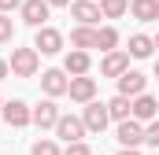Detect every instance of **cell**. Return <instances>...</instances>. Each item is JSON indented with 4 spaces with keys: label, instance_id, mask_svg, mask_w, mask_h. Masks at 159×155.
Segmentation results:
<instances>
[{
    "label": "cell",
    "instance_id": "1",
    "mask_svg": "<svg viewBox=\"0 0 159 155\" xmlns=\"http://www.w3.org/2000/svg\"><path fill=\"white\" fill-rule=\"evenodd\" d=\"M7 67H11V74H15V78H34V74H37V67H41L37 48H15L11 59H7Z\"/></svg>",
    "mask_w": 159,
    "mask_h": 155
},
{
    "label": "cell",
    "instance_id": "2",
    "mask_svg": "<svg viewBox=\"0 0 159 155\" xmlns=\"http://www.w3.org/2000/svg\"><path fill=\"white\" fill-rule=\"evenodd\" d=\"M81 122H85V129H89V133H104V129H107V122H111L107 104L89 100V104H85V115H81Z\"/></svg>",
    "mask_w": 159,
    "mask_h": 155
},
{
    "label": "cell",
    "instance_id": "3",
    "mask_svg": "<svg viewBox=\"0 0 159 155\" xmlns=\"http://www.w3.org/2000/svg\"><path fill=\"white\" fill-rule=\"evenodd\" d=\"M115 137H119V144H122V148H137V144H144V126H141L137 118L129 115V118H122V122H119Z\"/></svg>",
    "mask_w": 159,
    "mask_h": 155
},
{
    "label": "cell",
    "instance_id": "4",
    "mask_svg": "<svg viewBox=\"0 0 159 155\" xmlns=\"http://www.w3.org/2000/svg\"><path fill=\"white\" fill-rule=\"evenodd\" d=\"M34 48H37L41 55H56V52L63 48V33H59V30H52V26H37Z\"/></svg>",
    "mask_w": 159,
    "mask_h": 155
},
{
    "label": "cell",
    "instance_id": "5",
    "mask_svg": "<svg viewBox=\"0 0 159 155\" xmlns=\"http://www.w3.org/2000/svg\"><path fill=\"white\" fill-rule=\"evenodd\" d=\"M48 7H52L48 0H22V7H19V11H22V22L34 26V30L44 26V22H48Z\"/></svg>",
    "mask_w": 159,
    "mask_h": 155
},
{
    "label": "cell",
    "instance_id": "6",
    "mask_svg": "<svg viewBox=\"0 0 159 155\" xmlns=\"http://www.w3.org/2000/svg\"><path fill=\"white\" fill-rule=\"evenodd\" d=\"M0 115H4V122H7V126H15V129H22V126H30V122H34V111H30L22 100L4 104V107H0Z\"/></svg>",
    "mask_w": 159,
    "mask_h": 155
},
{
    "label": "cell",
    "instance_id": "7",
    "mask_svg": "<svg viewBox=\"0 0 159 155\" xmlns=\"http://www.w3.org/2000/svg\"><path fill=\"white\" fill-rule=\"evenodd\" d=\"M56 137H63L67 144H74V140L85 137V122L74 118V115H59V122H56Z\"/></svg>",
    "mask_w": 159,
    "mask_h": 155
},
{
    "label": "cell",
    "instance_id": "8",
    "mask_svg": "<svg viewBox=\"0 0 159 155\" xmlns=\"http://www.w3.org/2000/svg\"><path fill=\"white\" fill-rule=\"evenodd\" d=\"M67 92H70V100H78V104H89L93 96H96V81L85 74H74L70 78V85H67Z\"/></svg>",
    "mask_w": 159,
    "mask_h": 155
},
{
    "label": "cell",
    "instance_id": "9",
    "mask_svg": "<svg viewBox=\"0 0 159 155\" xmlns=\"http://www.w3.org/2000/svg\"><path fill=\"white\" fill-rule=\"evenodd\" d=\"M70 15L78 19L81 26H93V22H100V19H104L100 4H93V0H74V4H70Z\"/></svg>",
    "mask_w": 159,
    "mask_h": 155
},
{
    "label": "cell",
    "instance_id": "10",
    "mask_svg": "<svg viewBox=\"0 0 159 155\" xmlns=\"http://www.w3.org/2000/svg\"><path fill=\"white\" fill-rule=\"evenodd\" d=\"M144 81H148V78L141 74V70H122V74H119V92L133 100V96L144 92Z\"/></svg>",
    "mask_w": 159,
    "mask_h": 155
},
{
    "label": "cell",
    "instance_id": "11",
    "mask_svg": "<svg viewBox=\"0 0 159 155\" xmlns=\"http://www.w3.org/2000/svg\"><path fill=\"white\" fill-rule=\"evenodd\" d=\"M129 115L137 118V122H152L159 115V104L148 96V92H141V96H133V107H129Z\"/></svg>",
    "mask_w": 159,
    "mask_h": 155
},
{
    "label": "cell",
    "instance_id": "12",
    "mask_svg": "<svg viewBox=\"0 0 159 155\" xmlns=\"http://www.w3.org/2000/svg\"><path fill=\"white\" fill-rule=\"evenodd\" d=\"M122 70H129V52H107L104 63H100V74L104 78H119Z\"/></svg>",
    "mask_w": 159,
    "mask_h": 155
},
{
    "label": "cell",
    "instance_id": "13",
    "mask_svg": "<svg viewBox=\"0 0 159 155\" xmlns=\"http://www.w3.org/2000/svg\"><path fill=\"white\" fill-rule=\"evenodd\" d=\"M67 85H70V81H67V70H44V74H41V89H44L48 96H63Z\"/></svg>",
    "mask_w": 159,
    "mask_h": 155
},
{
    "label": "cell",
    "instance_id": "14",
    "mask_svg": "<svg viewBox=\"0 0 159 155\" xmlns=\"http://www.w3.org/2000/svg\"><path fill=\"white\" fill-rule=\"evenodd\" d=\"M34 122H37L41 129H56V122H59V107L52 104V100H44L34 107Z\"/></svg>",
    "mask_w": 159,
    "mask_h": 155
},
{
    "label": "cell",
    "instance_id": "15",
    "mask_svg": "<svg viewBox=\"0 0 159 155\" xmlns=\"http://www.w3.org/2000/svg\"><path fill=\"white\" fill-rule=\"evenodd\" d=\"M129 11L137 22H156L159 19V0H129Z\"/></svg>",
    "mask_w": 159,
    "mask_h": 155
},
{
    "label": "cell",
    "instance_id": "16",
    "mask_svg": "<svg viewBox=\"0 0 159 155\" xmlns=\"http://www.w3.org/2000/svg\"><path fill=\"white\" fill-rule=\"evenodd\" d=\"M63 70L74 78V74H89V52L85 48H74V52H67V59H63Z\"/></svg>",
    "mask_w": 159,
    "mask_h": 155
},
{
    "label": "cell",
    "instance_id": "17",
    "mask_svg": "<svg viewBox=\"0 0 159 155\" xmlns=\"http://www.w3.org/2000/svg\"><path fill=\"white\" fill-rule=\"evenodd\" d=\"M152 48H156V37H144V33H133L129 37V55L133 59H148Z\"/></svg>",
    "mask_w": 159,
    "mask_h": 155
},
{
    "label": "cell",
    "instance_id": "18",
    "mask_svg": "<svg viewBox=\"0 0 159 155\" xmlns=\"http://www.w3.org/2000/svg\"><path fill=\"white\" fill-rule=\"evenodd\" d=\"M70 44H74V48H96V30L78 22V26L70 30Z\"/></svg>",
    "mask_w": 159,
    "mask_h": 155
},
{
    "label": "cell",
    "instance_id": "19",
    "mask_svg": "<svg viewBox=\"0 0 159 155\" xmlns=\"http://www.w3.org/2000/svg\"><path fill=\"white\" fill-rule=\"evenodd\" d=\"M115 44H119V30L115 26H100L96 30V48L100 52H115Z\"/></svg>",
    "mask_w": 159,
    "mask_h": 155
},
{
    "label": "cell",
    "instance_id": "20",
    "mask_svg": "<svg viewBox=\"0 0 159 155\" xmlns=\"http://www.w3.org/2000/svg\"><path fill=\"white\" fill-rule=\"evenodd\" d=\"M129 107H133V100H129V96H115V100H107V111H111V118H115V122H122V118H129Z\"/></svg>",
    "mask_w": 159,
    "mask_h": 155
},
{
    "label": "cell",
    "instance_id": "21",
    "mask_svg": "<svg viewBox=\"0 0 159 155\" xmlns=\"http://www.w3.org/2000/svg\"><path fill=\"white\" fill-rule=\"evenodd\" d=\"M100 11H104V19H119L129 11V0H100Z\"/></svg>",
    "mask_w": 159,
    "mask_h": 155
},
{
    "label": "cell",
    "instance_id": "22",
    "mask_svg": "<svg viewBox=\"0 0 159 155\" xmlns=\"http://www.w3.org/2000/svg\"><path fill=\"white\" fill-rule=\"evenodd\" d=\"M30 155H63V152L56 148V140H37V144L30 148Z\"/></svg>",
    "mask_w": 159,
    "mask_h": 155
},
{
    "label": "cell",
    "instance_id": "23",
    "mask_svg": "<svg viewBox=\"0 0 159 155\" xmlns=\"http://www.w3.org/2000/svg\"><path fill=\"white\" fill-rule=\"evenodd\" d=\"M11 37H15V26H11V19L0 11V44H7Z\"/></svg>",
    "mask_w": 159,
    "mask_h": 155
},
{
    "label": "cell",
    "instance_id": "24",
    "mask_svg": "<svg viewBox=\"0 0 159 155\" xmlns=\"http://www.w3.org/2000/svg\"><path fill=\"white\" fill-rule=\"evenodd\" d=\"M144 144L159 148V118H152V122H148V129H144Z\"/></svg>",
    "mask_w": 159,
    "mask_h": 155
},
{
    "label": "cell",
    "instance_id": "25",
    "mask_svg": "<svg viewBox=\"0 0 159 155\" xmlns=\"http://www.w3.org/2000/svg\"><path fill=\"white\" fill-rule=\"evenodd\" d=\"M63 155H93V152H89V144L74 140V144H67V152H63Z\"/></svg>",
    "mask_w": 159,
    "mask_h": 155
},
{
    "label": "cell",
    "instance_id": "26",
    "mask_svg": "<svg viewBox=\"0 0 159 155\" xmlns=\"http://www.w3.org/2000/svg\"><path fill=\"white\" fill-rule=\"evenodd\" d=\"M15 7H22V0H0V11H15Z\"/></svg>",
    "mask_w": 159,
    "mask_h": 155
},
{
    "label": "cell",
    "instance_id": "27",
    "mask_svg": "<svg viewBox=\"0 0 159 155\" xmlns=\"http://www.w3.org/2000/svg\"><path fill=\"white\" fill-rule=\"evenodd\" d=\"M7 74H11V67H7V59H0V81H4Z\"/></svg>",
    "mask_w": 159,
    "mask_h": 155
},
{
    "label": "cell",
    "instance_id": "28",
    "mask_svg": "<svg viewBox=\"0 0 159 155\" xmlns=\"http://www.w3.org/2000/svg\"><path fill=\"white\" fill-rule=\"evenodd\" d=\"M52 7H70V0H48Z\"/></svg>",
    "mask_w": 159,
    "mask_h": 155
},
{
    "label": "cell",
    "instance_id": "29",
    "mask_svg": "<svg viewBox=\"0 0 159 155\" xmlns=\"http://www.w3.org/2000/svg\"><path fill=\"white\" fill-rule=\"evenodd\" d=\"M119 155H141V152H137V148H122Z\"/></svg>",
    "mask_w": 159,
    "mask_h": 155
},
{
    "label": "cell",
    "instance_id": "30",
    "mask_svg": "<svg viewBox=\"0 0 159 155\" xmlns=\"http://www.w3.org/2000/svg\"><path fill=\"white\" fill-rule=\"evenodd\" d=\"M156 78H159V59H156Z\"/></svg>",
    "mask_w": 159,
    "mask_h": 155
},
{
    "label": "cell",
    "instance_id": "31",
    "mask_svg": "<svg viewBox=\"0 0 159 155\" xmlns=\"http://www.w3.org/2000/svg\"><path fill=\"white\" fill-rule=\"evenodd\" d=\"M156 48H159V37H156Z\"/></svg>",
    "mask_w": 159,
    "mask_h": 155
},
{
    "label": "cell",
    "instance_id": "32",
    "mask_svg": "<svg viewBox=\"0 0 159 155\" xmlns=\"http://www.w3.org/2000/svg\"><path fill=\"white\" fill-rule=\"evenodd\" d=\"M0 107H4V104H0Z\"/></svg>",
    "mask_w": 159,
    "mask_h": 155
}]
</instances>
